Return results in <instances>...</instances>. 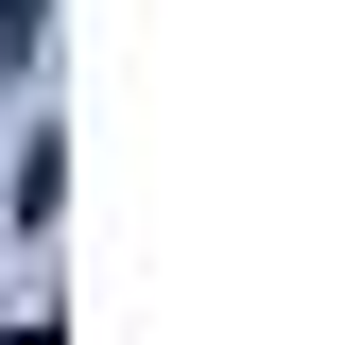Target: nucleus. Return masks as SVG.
I'll return each mask as SVG.
<instances>
[{"mask_svg": "<svg viewBox=\"0 0 362 345\" xmlns=\"http://www.w3.org/2000/svg\"><path fill=\"white\" fill-rule=\"evenodd\" d=\"M35 18H52V0H0V35H35Z\"/></svg>", "mask_w": 362, "mask_h": 345, "instance_id": "1", "label": "nucleus"}]
</instances>
